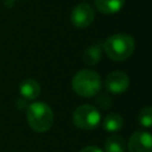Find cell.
<instances>
[{"label":"cell","mask_w":152,"mask_h":152,"mask_svg":"<svg viewBox=\"0 0 152 152\" xmlns=\"http://www.w3.org/2000/svg\"><path fill=\"white\" fill-rule=\"evenodd\" d=\"M106 55L113 61H125L134 51L135 43L132 36L127 33H116L106 39L103 46Z\"/></svg>","instance_id":"1"},{"label":"cell","mask_w":152,"mask_h":152,"mask_svg":"<svg viewBox=\"0 0 152 152\" xmlns=\"http://www.w3.org/2000/svg\"><path fill=\"white\" fill-rule=\"evenodd\" d=\"M26 119L33 131L43 133L51 128L53 124V112L48 103L36 101L26 107Z\"/></svg>","instance_id":"2"},{"label":"cell","mask_w":152,"mask_h":152,"mask_svg":"<svg viewBox=\"0 0 152 152\" xmlns=\"http://www.w3.org/2000/svg\"><path fill=\"white\" fill-rule=\"evenodd\" d=\"M102 82L100 75L90 69H83L76 72L71 81L72 90L81 97H93L99 94Z\"/></svg>","instance_id":"3"},{"label":"cell","mask_w":152,"mask_h":152,"mask_svg":"<svg viewBox=\"0 0 152 152\" xmlns=\"http://www.w3.org/2000/svg\"><path fill=\"white\" fill-rule=\"evenodd\" d=\"M101 121L100 112L91 104H81L72 114V122L81 129H94Z\"/></svg>","instance_id":"4"},{"label":"cell","mask_w":152,"mask_h":152,"mask_svg":"<svg viewBox=\"0 0 152 152\" xmlns=\"http://www.w3.org/2000/svg\"><path fill=\"white\" fill-rule=\"evenodd\" d=\"M94 18H95L94 8L90 5L86 4V2H82V4L76 5L72 8L71 15H70V19H71L72 25L76 26V27H78V28H86V27H88L94 21Z\"/></svg>","instance_id":"5"},{"label":"cell","mask_w":152,"mask_h":152,"mask_svg":"<svg viewBox=\"0 0 152 152\" xmlns=\"http://www.w3.org/2000/svg\"><path fill=\"white\" fill-rule=\"evenodd\" d=\"M128 152H152V138L148 132H134L127 144Z\"/></svg>","instance_id":"6"},{"label":"cell","mask_w":152,"mask_h":152,"mask_svg":"<svg viewBox=\"0 0 152 152\" xmlns=\"http://www.w3.org/2000/svg\"><path fill=\"white\" fill-rule=\"evenodd\" d=\"M106 88L112 94H121L129 87V78L124 71H113L108 74L104 81Z\"/></svg>","instance_id":"7"},{"label":"cell","mask_w":152,"mask_h":152,"mask_svg":"<svg viewBox=\"0 0 152 152\" xmlns=\"http://www.w3.org/2000/svg\"><path fill=\"white\" fill-rule=\"evenodd\" d=\"M19 93L24 100H36L40 94V86L33 78H25L19 84Z\"/></svg>","instance_id":"8"},{"label":"cell","mask_w":152,"mask_h":152,"mask_svg":"<svg viewBox=\"0 0 152 152\" xmlns=\"http://www.w3.org/2000/svg\"><path fill=\"white\" fill-rule=\"evenodd\" d=\"M95 7L102 14H115L125 5V0H94Z\"/></svg>","instance_id":"9"},{"label":"cell","mask_w":152,"mask_h":152,"mask_svg":"<svg viewBox=\"0 0 152 152\" xmlns=\"http://www.w3.org/2000/svg\"><path fill=\"white\" fill-rule=\"evenodd\" d=\"M102 57V46L100 44H93L83 52V62L88 66H93L100 62Z\"/></svg>","instance_id":"10"},{"label":"cell","mask_w":152,"mask_h":152,"mask_svg":"<svg viewBox=\"0 0 152 152\" xmlns=\"http://www.w3.org/2000/svg\"><path fill=\"white\" fill-rule=\"evenodd\" d=\"M126 142L121 135L113 134L104 141V152H125Z\"/></svg>","instance_id":"11"},{"label":"cell","mask_w":152,"mask_h":152,"mask_svg":"<svg viewBox=\"0 0 152 152\" xmlns=\"http://www.w3.org/2000/svg\"><path fill=\"white\" fill-rule=\"evenodd\" d=\"M122 125H124V119L118 113H110L106 115L102 122V127L107 132H116L122 127Z\"/></svg>","instance_id":"12"},{"label":"cell","mask_w":152,"mask_h":152,"mask_svg":"<svg viewBox=\"0 0 152 152\" xmlns=\"http://www.w3.org/2000/svg\"><path fill=\"white\" fill-rule=\"evenodd\" d=\"M138 121L142 127H151L152 124V108L146 106L140 109L138 114Z\"/></svg>","instance_id":"13"},{"label":"cell","mask_w":152,"mask_h":152,"mask_svg":"<svg viewBox=\"0 0 152 152\" xmlns=\"http://www.w3.org/2000/svg\"><path fill=\"white\" fill-rule=\"evenodd\" d=\"M96 101H97V104H99L101 108L106 109V108H108V107L110 106V103H112V97H110V95H108V94H101V95L96 99Z\"/></svg>","instance_id":"14"},{"label":"cell","mask_w":152,"mask_h":152,"mask_svg":"<svg viewBox=\"0 0 152 152\" xmlns=\"http://www.w3.org/2000/svg\"><path fill=\"white\" fill-rule=\"evenodd\" d=\"M80 152H103V151L96 146H87V147L82 148Z\"/></svg>","instance_id":"15"},{"label":"cell","mask_w":152,"mask_h":152,"mask_svg":"<svg viewBox=\"0 0 152 152\" xmlns=\"http://www.w3.org/2000/svg\"><path fill=\"white\" fill-rule=\"evenodd\" d=\"M15 4V0H5V5L6 7H13Z\"/></svg>","instance_id":"16"}]
</instances>
